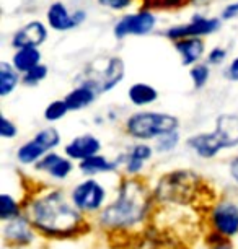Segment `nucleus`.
Wrapping results in <instances>:
<instances>
[{
    "label": "nucleus",
    "mask_w": 238,
    "mask_h": 249,
    "mask_svg": "<svg viewBox=\"0 0 238 249\" xmlns=\"http://www.w3.org/2000/svg\"><path fill=\"white\" fill-rule=\"evenodd\" d=\"M85 20V12L78 10L75 13H69L67 7L60 2H55L48 10V21L49 25L57 31H67L75 28L77 25Z\"/></svg>",
    "instance_id": "14"
},
{
    "label": "nucleus",
    "mask_w": 238,
    "mask_h": 249,
    "mask_svg": "<svg viewBox=\"0 0 238 249\" xmlns=\"http://www.w3.org/2000/svg\"><path fill=\"white\" fill-rule=\"evenodd\" d=\"M202 194V181L191 171H173L162 176L155 189V197L160 202L175 205L193 204Z\"/></svg>",
    "instance_id": "3"
},
{
    "label": "nucleus",
    "mask_w": 238,
    "mask_h": 249,
    "mask_svg": "<svg viewBox=\"0 0 238 249\" xmlns=\"http://www.w3.org/2000/svg\"><path fill=\"white\" fill-rule=\"evenodd\" d=\"M25 213L36 231L49 238H72L90 228L83 213L59 189L35 196L25 207Z\"/></svg>",
    "instance_id": "1"
},
{
    "label": "nucleus",
    "mask_w": 238,
    "mask_h": 249,
    "mask_svg": "<svg viewBox=\"0 0 238 249\" xmlns=\"http://www.w3.org/2000/svg\"><path fill=\"white\" fill-rule=\"evenodd\" d=\"M155 26V17L150 12H139L134 15H128L114 26L116 37H126L129 35L144 36L150 33Z\"/></svg>",
    "instance_id": "10"
},
{
    "label": "nucleus",
    "mask_w": 238,
    "mask_h": 249,
    "mask_svg": "<svg viewBox=\"0 0 238 249\" xmlns=\"http://www.w3.org/2000/svg\"><path fill=\"white\" fill-rule=\"evenodd\" d=\"M48 37V30L41 21H30L28 25L21 26L12 37L13 48H38Z\"/></svg>",
    "instance_id": "13"
},
{
    "label": "nucleus",
    "mask_w": 238,
    "mask_h": 249,
    "mask_svg": "<svg viewBox=\"0 0 238 249\" xmlns=\"http://www.w3.org/2000/svg\"><path fill=\"white\" fill-rule=\"evenodd\" d=\"M211 223L214 231L223 238L238 234V205L230 200H220L211 210Z\"/></svg>",
    "instance_id": "8"
},
{
    "label": "nucleus",
    "mask_w": 238,
    "mask_h": 249,
    "mask_svg": "<svg viewBox=\"0 0 238 249\" xmlns=\"http://www.w3.org/2000/svg\"><path fill=\"white\" fill-rule=\"evenodd\" d=\"M38 171L48 173L54 179H65L71 176L73 171V163L69 157H60L59 153H48L44 158H41L38 163L35 164Z\"/></svg>",
    "instance_id": "15"
},
{
    "label": "nucleus",
    "mask_w": 238,
    "mask_h": 249,
    "mask_svg": "<svg viewBox=\"0 0 238 249\" xmlns=\"http://www.w3.org/2000/svg\"><path fill=\"white\" fill-rule=\"evenodd\" d=\"M103 7L113 8V10H121V8L128 7L130 3V0H98Z\"/></svg>",
    "instance_id": "33"
},
{
    "label": "nucleus",
    "mask_w": 238,
    "mask_h": 249,
    "mask_svg": "<svg viewBox=\"0 0 238 249\" xmlns=\"http://www.w3.org/2000/svg\"><path fill=\"white\" fill-rule=\"evenodd\" d=\"M18 82H20L18 70L8 62H0V96L5 98L10 95L17 88Z\"/></svg>",
    "instance_id": "25"
},
{
    "label": "nucleus",
    "mask_w": 238,
    "mask_h": 249,
    "mask_svg": "<svg viewBox=\"0 0 238 249\" xmlns=\"http://www.w3.org/2000/svg\"><path fill=\"white\" fill-rule=\"evenodd\" d=\"M211 249H232L228 246V243H222V244H216V246H212Z\"/></svg>",
    "instance_id": "37"
},
{
    "label": "nucleus",
    "mask_w": 238,
    "mask_h": 249,
    "mask_svg": "<svg viewBox=\"0 0 238 249\" xmlns=\"http://www.w3.org/2000/svg\"><path fill=\"white\" fill-rule=\"evenodd\" d=\"M18 217H21V205L7 192L0 194V220L10 222V220H15Z\"/></svg>",
    "instance_id": "26"
},
{
    "label": "nucleus",
    "mask_w": 238,
    "mask_h": 249,
    "mask_svg": "<svg viewBox=\"0 0 238 249\" xmlns=\"http://www.w3.org/2000/svg\"><path fill=\"white\" fill-rule=\"evenodd\" d=\"M130 249H181V246L165 233L146 231Z\"/></svg>",
    "instance_id": "19"
},
{
    "label": "nucleus",
    "mask_w": 238,
    "mask_h": 249,
    "mask_svg": "<svg viewBox=\"0 0 238 249\" xmlns=\"http://www.w3.org/2000/svg\"><path fill=\"white\" fill-rule=\"evenodd\" d=\"M227 57V51L225 49H222V48H214L211 53H209V57H207V62L209 64H214V65H217V64H222L223 60H225Z\"/></svg>",
    "instance_id": "32"
},
{
    "label": "nucleus",
    "mask_w": 238,
    "mask_h": 249,
    "mask_svg": "<svg viewBox=\"0 0 238 249\" xmlns=\"http://www.w3.org/2000/svg\"><path fill=\"white\" fill-rule=\"evenodd\" d=\"M35 227L26 217H18L10 222H5L2 228V239L7 246L12 248H21L31 244L35 239Z\"/></svg>",
    "instance_id": "9"
},
{
    "label": "nucleus",
    "mask_w": 238,
    "mask_h": 249,
    "mask_svg": "<svg viewBox=\"0 0 238 249\" xmlns=\"http://www.w3.org/2000/svg\"><path fill=\"white\" fill-rule=\"evenodd\" d=\"M128 96L134 106H147V105H152V103L157 100L158 91L152 85H148V83L139 82V83H134V85L129 88Z\"/></svg>",
    "instance_id": "24"
},
{
    "label": "nucleus",
    "mask_w": 238,
    "mask_h": 249,
    "mask_svg": "<svg viewBox=\"0 0 238 249\" xmlns=\"http://www.w3.org/2000/svg\"><path fill=\"white\" fill-rule=\"evenodd\" d=\"M80 171L87 176H95L101 175V173H113L118 170V161H111L103 155H95V157L80 161L78 164Z\"/></svg>",
    "instance_id": "22"
},
{
    "label": "nucleus",
    "mask_w": 238,
    "mask_h": 249,
    "mask_svg": "<svg viewBox=\"0 0 238 249\" xmlns=\"http://www.w3.org/2000/svg\"><path fill=\"white\" fill-rule=\"evenodd\" d=\"M152 194L147 184L135 176L123 179L114 200L98 215L100 227L110 233H130L139 230L148 218Z\"/></svg>",
    "instance_id": "2"
},
{
    "label": "nucleus",
    "mask_w": 238,
    "mask_h": 249,
    "mask_svg": "<svg viewBox=\"0 0 238 249\" xmlns=\"http://www.w3.org/2000/svg\"><path fill=\"white\" fill-rule=\"evenodd\" d=\"M46 77H48V67L39 64L38 67L23 73V83H26V85H30V87H35V85H38L39 82H43Z\"/></svg>",
    "instance_id": "30"
},
{
    "label": "nucleus",
    "mask_w": 238,
    "mask_h": 249,
    "mask_svg": "<svg viewBox=\"0 0 238 249\" xmlns=\"http://www.w3.org/2000/svg\"><path fill=\"white\" fill-rule=\"evenodd\" d=\"M237 15H238V2L225 7V10L222 12V18H223V20H230V18L237 17Z\"/></svg>",
    "instance_id": "34"
},
{
    "label": "nucleus",
    "mask_w": 238,
    "mask_h": 249,
    "mask_svg": "<svg viewBox=\"0 0 238 249\" xmlns=\"http://www.w3.org/2000/svg\"><path fill=\"white\" fill-rule=\"evenodd\" d=\"M216 137L220 142L222 148H232L238 145V116L222 114L216 121Z\"/></svg>",
    "instance_id": "16"
},
{
    "label": "nucleus",
    "mask_w": 238,
    "mask_h": 249,
    "mask_svg": "<svg viewBox=\"0 0 238 249\" xmlns=\"http://www.w3.org/2000/svg\"><path fill=\"white\" fill-rule=\"evenodd\" d=\"M100 150H101L100 139L92 134H83L72 139L71 142L65 145L64 152L65 157H69L71 160L85 161V160L95 157V155H100Z\"/></svg>",
    "instance_id": "11"
},
{
    "label": "nucleus",
    "mask_w": 238,
    "mask_h": 249,
    "mask_svg": "<svg viewBox=\"0 0 238 249\" xmlns=\"http://www.w3.org/2000/svg\"><path fill=\"white\" fill-rule=\"evenodd\" d=\"M228 170H230V176L233 178V181L238 184V157L230 160V166H228Z\"/></svg>",
    "instance_id": "36"
},
{
    "label": "nucleus",
    "mask_w": 238,
    "mask_h": 249,
    "mask_svg": "<svg viewBox=\"0 0 238 249\" xmlns=\"http://www.w3.org/2000/svg\"><path fill=\"white\" fill-rule=\"evenodd\" d=\"M60 143V135L55 127H46L35 134V137L28 140L17 150V160L21 164H36L41 158H44L48 152Z\"/></svg>",
    "instance_id": "5"
},
{
    "label": "nucleus",
    "mask_w": 238,
    "mask_h": 249,
    "mask_svg": "<svg viewBox=\"0 0 238 249\" xmlns=\"http://www.w3.org/2000/svg\"><path fill=\"white\" fill-rule=\"evenodd\" d=\"M96 95H98V91L95 88L82 83L80 87L73 88V90L64 98V101L71 111H78V109H83V107L90 106L92 103L96 100Z\"/></svg>",
    "instance_id": "21"
},
{
    "label": "nucleus",
    "mask_w": 238,
    "mask_h": 249,
    "mask_svg": "<svg viewBox=\"0 0 238 249\" xmlns=\"http://www.w3.org/2000/svg\"><path fill=\"white\" fill-rule=\"evenodd\" d=\"M176 51L181 55L183 65H196L204 54V43L201 37H186L176 43Z\"/></svg>",
    "instance_id": "20"
},
{
    "label": "nucleus",
    "mask_w": 238,
    "mask_h": 249,
    "mask_svg": "<svg viewBox=\"0 0 238 249\" xmlns=\"http://www.w3.org/2000/svg\"><path fill=\"white\" fill-rule=\"evenodd\" d=\"M209 75H211V72H209V67L204 64H196L193 69H191V80H193V85L194 88H202L204 85L207 83L209 80Z\"/></svg>",
    "instance_id": "29"
},
{
    "label": "nucleus",
    "mask_w": 238,
    "mask_h": 249,
    "mask_svg": "<svg viewBox=\"0 0 238 249\" xmlns=\"http://www.w3.org/2000/svg\"><path fill=\"white\" fill-rule=\"evenodd\" d=\"M180 121L175 116L166 112H152L142 111L129 116L126 121V132L132 139L139 140H153L160 139L163 135L176 132Z\"/></svg>",
    "instance_id": "4"
},
{
    "label": "nucleus",
    "mask_w": 238,
    "mask_h": 249,
    "mask_svg": "<svg viewBox=\"0 0 238 249\" xmlns=\"http://www.w3.org/2000/svg\"><path fill=\"white\" fill-rule=\"evenodd\" d=\"M227 77L230 80H238V57L233 60V62L228 65L227 69Z\"/></svg>",
    "instance_id": "35"
},
{
    "label": "nucleus",
    "mask_w": 238,
    "mask_h": 249,
    "mask_svg": "<svg viewBox=\"0 0 238 249\" xmlns=\"http://www.w3.org/2000/svg\"><path fill=\"white\" fill-rule=\"evenodd\" d=\"M39 62H41V53L38 48L18 49L15 55H13V67L21 73H26L31 69L38 67Z\"/></svg>",
    "instance_id": "23"
},
{
    "label": "nucleus",
    "mask_w": 238,
    "mask_h": 249,
    "mask_svg": "<svg viewBox=\"0 0 238 249\" xmlns=\"http://www.w3.org/2000/svg\"><path fill=\"white\" fill-rule=\"evenodd\" d=\"M72 204L82 213H95L105 209L106 189L96 179H85L77 184L71 192Z\"/></svg>",
    "instance_id": "6"
},
{
    "label": "nucleus",
    "mask_w": 238,
    "mask_h": 249,
    "mask_svg": "<svg viewBox=\"0 0 238 249\" xmlns=\"http://www.w3.org/2000/svg\"><path fill=\"white\" fill-rule=\"evenodd\" d=\"M71 111L67 107V105H65L64 100H55L53 101L51 105L46 107L44 111V119L49 121V122H54V121H59L62 119V117L67 114V112Z\"/></svg>",
    "instance_id": "27"
},
{
    "label": "nucleus",
    "mask_w": 238,
    "mask_h": 249,
    "mask_svg": "<svg viewBox=\"0 0 238 249\" xmlns=\"http://www.w3.org/2000/svg\"><path fill=\"white\" fill-rule=\"evenodd\" d=\"M153 157V148L147 143H135L124 155V170L129 176H137L142 171L144 164Z\"/></svg>",
    "instance_id": "18"
},
{
    "label": "nucleus",
    "mask_w": 238,
    "mask_h": 249,
    "mask_svg": "<svg viewBox=\"0 0 238 249\" xmlns=\"http://www.w3.org/2000/svg\"><path fill=\"white\" fill-rule=\"evenodd\" d=\"M17 134H18L17 125L13 124L10 119H7L5 116H2V121H0V137L13 139V137H17Z\"/></svg>",
    "instance_id": "31"
},
{
    "label": "nucleus",
    "mask_w": 238,
    "mask_h": 249,
    "mask_svg": "<svg viewBox=\"0 0 238 249\" xmlns=\"http://www.w3.org/2000/svg\"><path fill=\"white\" fill-rule=\"evenodd\" d=\"M124 78V64L121 57H110L101 69H92L83 85H90L98 93L111 91L116 85H119Z\"/></svg>",
    "instance_id": "7"
},
{
    "label": "nucleus",
    "mask_w": 238,
    "mask_h": 249,
    "mask_svg": "<svg viewBox=\"0 0 238 249\" xmlns=\"http://www.w3.org/2000/svg\"><path fill=\"white\" fill-rule=\"evenodd\" d=\"M186 145H188L198 157L206 158V160L214 158L220 150H223L214 132H211V134L204 132V134L193 135V137H189L186 140Z\"/></svg>",
    "instance_id": "17"
},
{
    "label": "nucleus",
    "mask_w": 238,
    "mask_h": 249,
    "mask_svg": "<svg viewBox=\"0 0 238 249\" xmlns=\"http://www.w3.org/2000/svg\"><path fill=\"white\" fill-rule=\"evenodd\" d=\"M180 142V134L178 130L176 132H171V134H166L163 137L157 139L155 140V150L158 153H168L171 150L176 148V145Z\"/></svg>",
    "instance_id": "28"
},
{
    "label": "nucleus",
    "mask_w": 238,
    "mask_h": 249,
    "mask_svg": "<svg viewBox=\"0 0 238 249\" xmlns=\"http://www.w3.org/2000/svg\"><path fill=\"white\" fill-rule=\"evenodd\" d=\"M220 26L217 18H202V17H196L193 21L188 23L184 26H176L171 28L166 33L168 37L171 39H186V37H199L204 35H211Z\"/></svg>",
    "instance_id": "12"
}]
</instances>
